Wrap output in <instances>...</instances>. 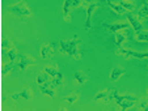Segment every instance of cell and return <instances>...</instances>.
I'll return each mask as SVG.
<instances>
[{
	"instance_id": "22",
	"label": "cell",
	"mask_w": 148,
	"mask_h": 111,
	"mask_svg": "<svg viewBox=\"0 0 148 111\" xmlns=\"http://www.w3.org/2000/svg\"><path fill=\"white\" fill-rule=\"evenodd\" d=\"M12 46H13V43H12L8 38H3V39H1V50H3V51H7V50L13 48Z\"/></svg>"
},
{
	"instance_id": "4",
	"label": "cell",
	"mask_w": 148,
	"mask_h": 111,
	"mask_svg": "<svg viewBox=\"0 0 148 111\" xmlns=\"http://www.w3.org/2000/svg\"><path fill=\"white\" fill-rule=\"evenodd\" d=\"M126 17H127V20H129V24L131 25V28L134 29L135 33H139V31H142V21H140L139 17L135 16V14H132L131 12H127V13H126Z\"/></svg>"
},
{
	"instance_id": "28",
	"label": "cell",
	"mask_w": 148,
	"mask_h": 111,
	"mask_svg": "<svg viewBox=\"0 0 148 111\" xmlns=\"http://www.w3.org/2000/svg\"><path fill=\"white\" fill-rule=\"evenodd\" d=\"M121 111H126V110H125V108H122V110H121Z\"/></svg>"
},
{
	"instance_id": "8",
	"label": "cell",
	"mask_w": 148,
	"mask_h": 111,
	"mask_svg": "<svg viewBox=\"0 0 148 111\" xmlns=\"http://www.w3.org/2000/svg\"><path fill=\"white\" fill-rule=\"evenodd\" d=\"M54 43H43L41 46V56L43 59H51L54 55Z\"/></svg>"
},
{
	"instance_id": "19",
	"label": "cell",
	"mask_w": 148,
	"mask_h": 111,
	"mask_svg": "<svg viewBox=\"0 0 148 111\" xmlns=\"http://www.w3.org/2000/svg\"><path fill=\"white\" fill-rule=\"evenodd\" d=\"M135 41L148 42V29L147 30H142V31H139V33H136V35H135Z\"/></svg>"
},
{
	"instance_id": "10",
	"label": "cell",
	"mask_w": 148,
	"mask_h": 111,
	"mask_svg": "<svg viewBox=\"0 0 148 111\" xmlns=\"http://www.w3.org/2000/svg\"><path fill=\"white\" fill-rule=\"evenodd\" d=\"M113 90L114 89H105V90H101L97 94L95 95V101H103V102H108L110 98H113Z\"/></svg>"
},
{
	"instance_id": "16",
	"label": "cell",
	"mask_w": 148,
	"mask_h": 111,
	"mask_svg": "<svg viewBox=\"0 0 148 111\" xmlns=\"http://www.w3.org/2000/svg\"><path fill=\"white\" fill-rule=\"evenodd\" d=\"M43 71H45V72L47 73L50 77H53V78L60 73V72H59V68H58V65H56V64H53V65H46Z\"/></svg>"
},
{
	"instance_id": "7",
	"label": "cell",
	"mask_w": 148,
	"mask_h": 111,
	"mask_svg": "<svg viewBox=\"0 0 148 111\" xmlns=\"http://www.w3.org/2000/svg\"><path fill=\"white\" fill-rule=\"evenodd\" d=\"M129 25L130 24H126V22H113V24H102V28H105L106 30L112 31V33H117L119 30L127 29Z\"/></svg>"
},
{
	"instance_id": "13",
	"label": "cell",
	"mask_w": 148,
	"mask_h": 111,
	"mask_svg": "<svg viewBox=\"0 0 148 111\" xmlns=\"http://www.w3.org/2000/svg\"><path fill=\"white\" fill-rule=\"evenodd\" d=\"M106 1H108V5H109L110 8H112V11L114 12L115 14H119V16H121V14H126V13H127V11H126V9L123 8V7L121 5V4H115V3H113L112 0H106Z\"/></svg>"
},
{
	"instance_id": "1",
	"label": "cell",
	"mask_w": 148,
	"mask_h": 111,
	"mask_svg": "<svg viewBox=\"0 0 148 111\" xmlns=\"http://www.w3.org/2000/svg\"><path fill=\"white\" fill-rule=\"evenodd\" d=\"M59 50L60 52L67 54L75 60H80L81 59V51H80V38L79 35H73L72 39L70 41H64L60 39L59 41Z\"/></svg>"
},
{
	"instance_id": "12",
	"label": "cell",
	"mask_w": 148,
	"mask_h": 111,
	"mask_svg": "<svg viewBox=\"0 0 148 111\" xmlns=\"http://www.w3.org/2000/svg\"><path fill=\"white\" fill-rule=\"evenodd\" d=\"M32 97H33V92H32V89L30 88H26V89H24L23 92L16 93V94L12 95V99L17 101L18 98H24V99H26V101H30Z\"/></svg>"
},
{
	"instance_id": "23",
	"label": "cell",
	"mask_w": 148,
	"mask_h": 111,
	"mask_svg": "<svg viewBox=\"0 0 148 111\" xmlns=\"http://www.w3.org/2000/svg\"><path fill=\"white\" fill-rule=\"evenodd\" d=\"M79 97H80V94H79V93H72V94L66 95V97H64V101H67L68 103H71V105H72V103H75L76 101L79 99Z\"/></svg>"
},
{
	"instance_id": "18",
	"label": "cell",
	"mask_w": 148,
	"mask_h": 111,
	"mask_svg": "<svg viewBox=\"0 0 148 111\" xmlns=\"http://www.w3.org/2000/svg\"><path fill=\"white\" fill-rule=\"evenodd\" d=\"M49 77H50V76H49L45 71L38 73V76H37V84H38V85H43V84L49 82Z\"/></svg>"
},
{
	"instance_id": "17",
	"label": "cell",
	"mask_w": 148,
	"mask_h": 111,
	"mask_svg": "<svg viewBox=\"0 0 148 111\" xmlns=\"http://www.w3.org/2000/svg\"><path fill=\"white\" fill-rule=\"evenodd\" d=\"M75 81H77L80 85H83V84L87 82V75L84 72H81V71H76L75 72Z\"/></svg>"
},
{
	"instance_id": "27",
	"label": "cell",
	"mask_w": 148,
	"mask_h": 111,
	"mask_svg": "<svg viewBox=\"0 0 148 111\" xmlns=\"http://www.w3.org/2000/svg\"><path fill=\"white\" fill-rule=\"evenodd\" d=\"M60 111H67V110H66L64 107H62V108H60Z\"/></svg>"
},
{
	"instance_id": "11",
	"label": "cell",
	"mask_w": 148,
	"mask_h": 111,
	"mask_svg": "<svg viewBox=\"0 0 148 111\" xmlns=\"http://www.w3.org/2000/svg\"><path fill=\"white\" fill-rule=\"evenodd\" d=\"M73 0H64L63 3V20L66 22H71V8Z\"/></svg>"
},
{
	"instance_id": "15",
	"label": "cell",
	"mask_w": 148,
	"mask_h": 111,
	"mask_svg": "<svg viewBox=\"0 0 148 111\" xmlns=\"http://www.w3.org/2000/svg\"><path fill=\"white\" fill-rule=\"evenodd\" d=\"M125 73V69H123L122 67H114L110 72V80L112 81H118V78Z\"/></svg>"
},
{
	"instance_id": "2",
	"label": "cell",
	"mask_w": 148,
	"mask_h": 111,
	"mask_svg": "<svg viewBox=\"0 0 148 111\" xmlns=\"http://www.w3.org/2000/svg\"><path fill=\"white\" fill-rule=\"evenodd\" d=\"M8 11L11 12V13H13L14 16L20 17V18H23V20L29 18V17L32 16V12H30V9H29V7L26 5L25 1H18V3L8 7Z\"/></svg>"
},
{
	"instance_id": "20",
	"label": "cell",
	"mask_w": 148,
	"mask_h": 111,
	"mask_svg": "<svg viewBox=\"0 0 148 111\" xmlns=\"http://www.w3.org/2000/svg\"><path fill=\"white\" fill-rule=\"evenodd\" d=\"M119 4L127 12H132V11H134V8H135L134 3H131V1H129V0H119Z\"/></svg>"
},
{
	"instance_id": "21",
	"label": "cell",
	"mask_w": 148,
	"mask_h": 111,
	"mask_svg": "<svg viewBox=\"0 0 148 111\" xmlns=\"http://www.w3.org/2000/svg\"><path fill=\"white\" fill-rule=\"evenodd\" d=\"M12 69H13V61H9V63L4 64L3 68H1V76H7Z\"/></svg>"
},
{
	"instance_id": "3",
	"label": "cell",
	"mask_w": 148,
	"mask_h": 111,
	"mask_svg": "<svg viewBox=\"0 0 148 111\" xmlns=\"http://www.w3.org/2000/svg\"><path fill=\"white\" fill-rule=\"evenodd\" d=\"M83 5H84V9L87 11V21H85L84 29L85 30H90L92 29V14L100 7V4L98 3H84Z\"/></svg>"
},
{
	"instance_id": "5",
	"label": "cell",
	"mask_w": 148,
	"mask_h": 111,
	"mask_svg": "<svg viewBox=\"0 0 148 111\" xmlns=\"http://www.w3.org/2000/svg\"><path fill=\"white\" fill-rule=\"evenodd\" d=\"M129 38H130V33L127 31V29H125V30H119V31H117V33H114L115 46H117L118 48L123 47V42H125L126 39H129Z\"/></svg>"
},
{
	"instance_id": "6",
	"label": "cell",
	"mask_w": 148,
	"mask_h": 111,
	"mask_svg": "<svg viewBox=\"0 0 148 111\" xmlns=\"http://www.w3.org/2000/svg\"><path fill=\"white\" fill-rule=\"evenodd\" d=\"M33 64H36V59L32 58L30 55H28V54H21V55H20L18 67L21 71L26 69L29 65H33Z\"/></svg>"
},
{
	"instance_id": "14",
	"label": "cell",
	"mask_w": 148,
	"mask_h": 111,
	"mask_svg": "<svg viewBox=\"0 0 148 111\" xmlns=\"http://www.w3.org/2000/svg\"><path fill=\"white\" fill-rule=\"evenodd\" d=\"M138 17L140 18V21H144L148 18V1H143L142 7L139 8L138 12Z\"/></svg>"
},
{
	"instance_id": "24",
	"label": "cell",
	"mask_w": 148,
	"mask_h": 111,
	"mask_svg": "<svg viewBox=\"0 0 148 111\" xmlns=\"http://www.w3.org/2000/svg\"><path fill=\"white\" fill-rule=\"evenodd\" d=\"M62 82H63V75H62V73H59L58 76H55V77L53 78V81H51V84H53L54 86H60Z\"/></svg>"
},
{
	"instance_id": "25",
	"label": "cell",
	"mask_w": 148,
	"mask_h": 111,
	"mask_svg": "<svg viewBox=\"0 0 148 111\" xmlns=\"http://www.w3.org/2000/svg\"><path fill=\"white\" fill-rule=\"evenodd\" d=\"M8 58H9V61H14L17 58V50L16 48H11V50H8Z\"/></svg>"
},
{
	"instance_id": "26",
	"label": "cell",
	"mask_w": 148,
	"mask_h": 111,
	"mask_svg": "<svg viewBox=\"0 0 148 111\" xmlns=\"http://www.w3.org/2000/svg\"><path fill=\"white\" fill-rule=\"evenodd\" d=\"M84 4L83 0H73L72 1V8H77V7H81Z\"/></svg>"
},
{
	"instance_id": "9",
	"label": "cell",
	"mask_w": 148,
	"mask_h": 111,
	"mask_svg": "<svg viewBox=\"0 0 148 111\" xmlns=\"http://www.w3.org/2000/svg\"><path fill=\"white\" fill-rule=\"evenodd\" d=\"M39 90H41L42 94H46L51 98L55 97V86H54L50 81L46 82V84H43V85H39Z\"/></svg>"
},
{
	"instance_id": "29",
	"label": "cell",
	"mask_w": 148,
	"mask_h": 111,
	"mask_svg": "<svg viewBox=\"0 0 148 111\" xmlns=\"http://www.w3.org/2000/svg\"><path fill=\"white\" fill-rule=\"evenodd\" d=\"M147 94H148V89H147Z\"/></svg>"
}]
</instances>
